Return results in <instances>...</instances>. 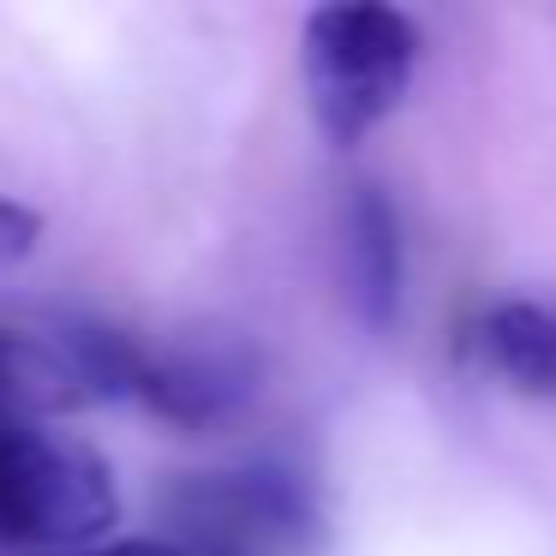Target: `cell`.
Wrapping results in <instances>:
<instances>
[{
    "label": "cell",
    "instance_id": "1",
    "mask_svg": "<svg viewBox=\"0 0 556 556\" xmlns=\"http://www.w3.org/2000/svg\"><path fill=\"white\" fill-rule=\"evenodd\" d=\"M425 37L401 7L383 0H336L317 7L300 30V78L317 132L353 150L401 109L413 90Z\"/></svg>",
    "mask_w": 556,
    "mask_h": 556
},
{
    "label": "cell",
    "instance_id": "2",
    "mask_svg": "<svg viewBox=\"0 0 556 556\" xmlns=\"http://www.w3.org/2000/svg\"><path fill=\"white\" fill-rule=\"evenodd\" d=\"M121 520L114 467L73 431L37 419H0V544L90 551Z\"/></svg>",
    "mask_w": 556,
    "mask_h": 556
},
{
    "label": "cell",
    "instance_id": "3",
    "mask_svg": "<svg viewBox=\"0 0 556 556\" xmlns=\"http://www.w3.org/2000/svg\"><path fill=\"white\" fill-rule=\"evenodd\" d=\"M162 539L180 556H317L324 503L312 479L276 460L186 472L162 491Z\"/></svg>",
    "mask_w": 556,
    "mask_h": 556
},
{
    "label": "cell",
    "instance_id": "4",
    "mask_svg": "<svg viewBox=\"0 0 556 556\" xmlns=\"http://www.w3.org/2000/svg\"><path fill=\"white\" fill-rule=\"evenodd\" d=\"M264 383V359L252 341L233 329H186L168 336L162 348L132 353V389L126 395L144 401L156 419L180 425V431H210L228 425Z\"/></svg>",
    "mask_w": 556,
    "mask_h": 556
},
{
    "label": "cell",
    "instance_id": "5",
    "mask_svg": "<svg viewBox=\"0 0 556 556\" xmlns=\"http://www.w3.org/2000/svg\"><path fill=\"white\" fill-rule=\"evenodd\" d=\"M467 359L508 383L515 395L556 401V305L544 300H496L472 317Z\"/></svg>",
    "mask_w": 556,
    "mask_h": 556
},
{
    "label": "cell",
    "instance_id": "6",
    "mask_svg": "<svg viewBox=\"0 0 556 556\" xmlns=\"http://www.w3.org/2000/svg\"><path fill=\"white\" fill-rule=\"evenodd\" d=\"M341 264L348 300L371 329H389L401 312V222L383 186H353L341 210Z\"/></svg>",
    "mask_w": 556,
    "mask_h": 556
},
{
    "label": "cell",
    "instance_id": "7",
    "mask_svg": "<svg viewBox=\"0 0 556 556\" xmlns=\"http://www.w3.org/2000/svg\"><path fill=\"white\" fill-rule=\"evenodd\" d=\"M42 240V216L30 204H18V198H0V276L7 269H18L30 252H37Z\"/></svg>",
    "mask_w": 556,
    "mask_h": 556
},
{
    "label": "cell",
    "instance_id": "8",
    "mask_svg": "<svg viewBox=\"0 0 556 556\" xmlns=\"http://www.w3.org/2000/svg\"><path fill=\"white\" fill-rule=\"evenodd\" d=\"M66 556H180L168 539H109V544H90V551H66Z\"/></svg>",
    "mask_w": 556,
    "mask_h": 556
}]
</instances>
